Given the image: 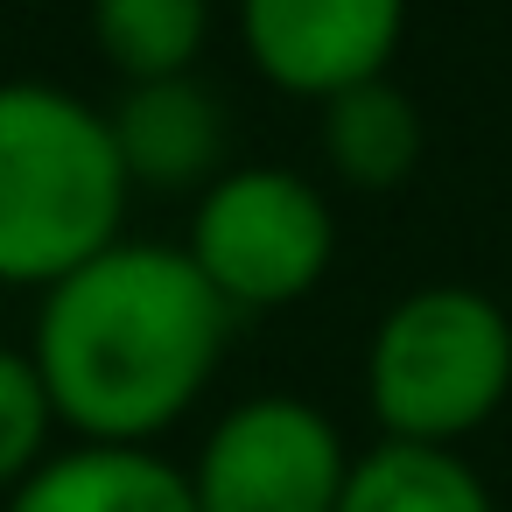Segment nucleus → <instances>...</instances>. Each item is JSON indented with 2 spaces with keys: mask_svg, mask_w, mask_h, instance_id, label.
<instances>
[{
  "mask_svg": "<svg viewBox=\"0 0 512 512\" xmlns=\"http://www.w3.org/2000/svg\"><path fill=\"white\" fill-rule=\"evenodd\" d=\"M106 127H113L120 162H127V183H148V190L204 183L211 190L225 176V106L190 71L127 85L120 106L106 113Z\"/></svg>",
  "mask_w": 512,
  "mask_h": 512,
  "instance_id": "7",
  "label": "nucleus"
},
{
  "mask_svg": "<svg viewBox=\"0 0 512 512\" xmlns=\"http://www.w3.org/2000/svg\"><path fill=\"white\" fill-rule=\"evenodd\" d=\"M225 330L232 309L183 246L113 239L43 288L29 358L78 442H155L211 386Z\"/></svg>",
  "mask_w": 512,
  "mask_h": 512,
  "instance_id": "1",
  "label": "nucleus"
},
{
  "mask_svg": "<svg viewBox=\"0 0 512 512\" xmlns=\"http://www.w3.org/2000/svg\"><path fill=\"white\" fill-rule=\"evenodd\" d=\"M351 449L337 421L295 393L239 400L197 449V512H337Z\"/></svg>",
  "mask_w": 512,
  "mask_h": 512,
  "instance_id": "5",
  "label": "nucleus"
},
{
  "mask_svg": "<svg viewBox=\"0 0 512 512\" xmlns=\"http://www.w3.org/2000/svg\"><path fill=\"white\" fill-rule=\"evenodd\" d=\"M400 29L407 0H239V36L260 78L316 106L386 78Z\"/></svg>",
  "mask_w": 512,
  "mask_h": 512,
  "instance_id": "6",
  "label": "nucleus"
},
{
  "mask_svg": "<svg viewBox=\"0 0 512 512\" xmlns=\"http://www.w3.org/2000/svg\"><path fill=\"white\" fill-rule=\"evenodd\" d=\"M50 435H57V407L36 358L0 344V491H15L50 456Z\"/></svg>",
  "mask_w": 512,
  "mask_h": 512,
  "instance_id": "12",
  "label": "nucleus"
},
{
  "mask_svg": "<svg viewBox=\"0 0 512 512\" xmlns=\"http://www.w3.org/2000/svg\"><path fill=\"white\" fill-rule=\"evenodd\" d=\"M8 512H197V491L155 442H78L50 449L8 491Z\"/></svg>",
  "mask_w": 512,
  "mask_h": 512,
  "instance_id": "8",
  "label": "nucleus"
},
{
  "mask_svg": "<svg viewBox=\"0 0 512 512\" xmlns=\"http://www.w3.org/2000/svg\"><path fill=\"white\" fill-rule=\"evenodd\" d=\"M197 274L218 288V302L239 309H288L302 302L330 260H337V211L330 197L295 176V169H225L197 211H190V246Z\"/></svg>",
  "mask_w": 512,
  "mask_h": 512,
  "instance_id": "4",
  "label": "nucleus"
},
{
  "mask_svg": "<svg viewBox=\"0 0 512 512\" xmlns=\"http://www.w3.org/2000/svg\"><path fill=\"white\" fill-rule=\"evenodd\" d=\"M337 512H498V505L456 449L379 442V449L351 456Z\"/></svg>",
  "mask_w": 512,
  "mask_h": 512,
  "instance_id": "10",
  "label": "nucleus"
},
{
  "mask_svg": "<svg viewBox=\"0 0 512 512\" xmlns=\"http://www.w3.org/2000/svg\"><path fill=\"white\" fill-rule=\"evenodd\" d=\"M92 43L127 78H183L211 43V0H92Z\"/></svg>",
  "mask_w": 512,
  "mask_h": 512,
  "instance_id": "11",
  "label": "nucleus"
},
{
  "mask_svg": "<svg viewBox=\"0 0 512 512\" xmlns=\"http://www.w3.org/2000/svg\"><path fill=\"white\" fill-rule=\"evenodd\" d=\"M127 162L99 106L64 85H0V288H57L127 225Z\"/></svg>",
  "mask_w": 512,
  "mask_h": 512,
  "instance_id": "2",
  "label": "nucleus"
},
{
  "mask_svg": "<svg viewBox=\"0 0 512 512\" xmlns=\"http://www.w3.org/2000/svg\"><path fill=\"white\" fill-rule=\"evenodd\" d=\"M512 393V316L477 288L400 295L365 351V400L386 442L456 449Z\"/></svg>",
  "mask_w": 512,
  "mask_h": 512,
  "instance_id": "3",
  "label": "nucleus"
},
{
  "mask_svg": "<svg viewBox=\"0 0 512 512\" xmlns=\"http://www.w3.org/2000/svg\"><path fill=\"white\" fill-rule=\"evenodd\" d=\"M323 155L351 190H400L421 162V113L386 78L323 99Z\"/></svg>",
  "mask_w": 512,
  "mask_h": 512,
  "instance_id": "9",
  "label": "nucleus"
}]
</instances>
